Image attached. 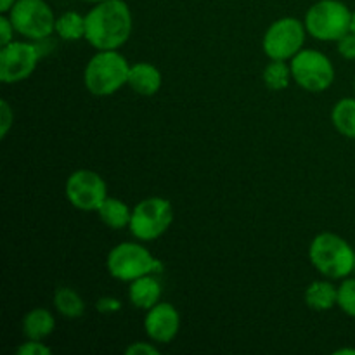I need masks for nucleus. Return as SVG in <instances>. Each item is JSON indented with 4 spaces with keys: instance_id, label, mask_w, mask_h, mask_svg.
Returning <instances> with one entry per match:
<instances>
[{
    "instance_id": "1",
    "label": "nucleus",
    "mask_w": 355,
    "mask_h": 355,
    "mask_svg": "<svg viewBox=\"0 0 355 355\" xmlns=\"http://www.w3.org/2000/svg\"><path fill=\"white\" fill-rule=\"evenodd\" d=\"M134 19L123 0H104L85 14V40L96 51H118L132 35Z\"/></svg>"
},
{
    "instance_id": "2",
    "label": "nucleus",
    "mask_w": 355,
    "mask_h": 355,
    "mask_svg": "<svg viewBox=\"0 0 355 355\" xmlns=\"http://www.w3.org/2000/svg\"><path fill=\"white\" fill-rule=\"evenodd\" d=\"M128 71L130 64L123 54L118 51H97L87 62L83 83L92 96H113L127 85Z\"/></svg>"
},
{
    "instance_id": "3",
    "label": "nucleus",
    "mask_w": 355,
    "mask_h": 355,
    "mask_svg": "<svg viewBox=\"0 0 355 355\" xmlns=\"http://www.w3.org/2000/svg\"><path fill=\"white\" fill-rule=\"evenodd\" d=\"M309 259L328 279H345L354 274L355 252L349 241L333 232H321L309 246Z\"/></svg>"
},
{
    "instance_id": "4",
    "label": "nucleus",
    "mask_w": 355,
    "mask_h": 355,
    "mask_svg": "<svg viewBox=\"0 0 355 355\" xmlns=\"http://www.w3.org/2000/svg\"><path fill=\"white\" fill-rule=\"evenodd\" d=\"M305 28L319 42H338L350 31L352 10L340 0H319L305 14Z\"/></svg>"
},
{
    "instance_id": "5",
    "label": "nucleus",
    "mask_w": 355,
    "mask_h": 355,
    "mask_svg": "<svg viewBox=\"0 0 355 355\" xmlns=\"http://www.w3.org/2000/svg\"><path fill=\"white\" fill-rule=\"evenodd\" d=\"M107 272L111 277L125 283H132L146 274H155L162 270V262L153 257L146 246L139 243H120L114 246L106 259Z\"/></svg>"
},
{
    "instance_id": "6",
    "label": "nucleus",
    "mask_w": 355,
    "mask_h": 355,
    "mask_svg": "<svg viewBox=\"0 0 355 355\" xmlns=\"http://www.w3.org/2000/svg\"><path fill=\"white\" fill-rule=\"evenodd\" d=\"M173 222L172 203L165 198L151 196L142 200L132 208L130 229L132 236L139 241H155L165 234Z\"/></svg>"
},
{
    "instance_id": "7",
    "label": "nucleus",
    "mask_w": 355,
    "mask_h": 355,
    "mask_svg": "<svg viewBox=\"0 0 355 355\" xmlns=\"http://www.w3.org/2000/svg\"><path fill=\"white\" fill-rule=\"evenodd\" d=\"M16 33L28 40H45L55 31L54 10L45 0H17L7 12Z\"/></svg>"
},
{
    "instance_id": "8",
    "label": "nucleus",
    "mask_w": 355,
    "mask_h": 355,
    "mask_svg": "<svg viewBox=\"0 0 355 355\" xmlns=\"http://www.w3.org/2000/svg\"><path fill=\"white\" fill-rule=\"evenodd\" d=\"M290 66L297 85L307 92H324L335 82V66L328 55L315 49H302Z\"/></svg>"
},
{
    "instance_id": "9",
    "label": "nucleus",
    "mask_w": 355,
    "mask_h": 355,
    "mask_svg": "<svg viewBox=\"0 0 355 355\" xmlns=\"http://www.w3.org/2000/svg\"><path fill=\"white\" fill-rule=\"evenodd\" d=\"M307 28L297 17H281L267 28L262 47L269 59L291 61L304 49Z\"/></svg>"
},
{
    "instance_id": "10",
    "label": "nucleus",
    "mask_w": 355,
    "mask_h": 355,
    "mask_svg": "<svg viewBox=\"0 0 355 355\" xmlns=\"http://www.w3.org/2000/svg\"><path fill=\"white\" fill-rule=\"evenodd\" d=\"M66 200L82 211H97L107 198L106 180L94 170H76L68 177L64 186Z\"/></svg>"
},
{
    "instance_id": "11",
    "label": "nucleus",
    "mask_w": 355,
    "mask_h": 355,
    "mask_svg": "<svg viewBox=\"0 0 355 355\" xmlns=\"http://www.w3.org/2000/svg\"><path fill=\"white\" fill-rule=\"evenodd\" d=\"M40 51L31 42L12 40L0 49V82L12 85L33 75Z\"/></svg>"
},
{
    "instance_id": "12",
    "label": "nucleus",
    "mask_w": 355,
    "mask_h": 355,
    "mask_svg": "<svg viewBox=\"0 0 355 355\" xmlns=\"http://www.w3.org/2000/svg\"><path fill=\"white\" fill-rule=\"evenodd\" d=\"M146 335L151 342L165 345L170 343L180 329V314L168 302H158L155 307L146 311L144 318Z\"/></svg>"
},
{
    "instance_id": "13",
    "label": "nucleus",
    "mask_w": 355,
    "mask_h": 355,
    "mask_svg": "<svg viewBox=\"0 0 355 355\" xmlns=\"http://www.w3.org/2000/svg\"><path fill=\"white\" fill-rule=\"evenodd\" d=\"M162 83V71H159L155 64H151V62H135V64H130L127 85L130 87L135 94L144 97H151L159 92Z\"/></svg>"
},
{
    "instance_id": "14",
    "label": "nucleus",
    "mask_w": 355,
    "mask_h": 355,
    "mask_svg": "<svg viewBox=\"0 0 355 355\" xmlns=\"http://www.w3.org/2000/svg\"><path fill=\"white\" fill-rule=\"evenodd\" d=\"M162 298V284L153 274L137 277L128 286V300L135 309L149 311Z\"/></svg>"
},
{
    "instance_id": "15",
    "label": "nucleus",
    "mask_w": 355,
    "mask_h": 355,
    "mask_svg": "<svg viewBox=\"0 0 355 355\" xmlns=\"http://www.w3.org/2000/svg\"><path fill=\"white\" fill-rule=\"evenodd\" d=\"M304 300L312 311L326 312L338 305V288L329 281H314L305 290Z\"/></svg>"
},
{
    "instance_id": "16",
    "label": "nucleus",
    "mask_w": 355,
    "mask_h": 355,
    "mask_svg": "<svg viewBox=\"0 0 355 355\" xmlns=\"http://www.w3.org/2000/svg\"><path fill=\"white\" fill-rule=\"evenodd\" d=\"M55 328V319L47 309H33L23 318V335L26 340H45Z\"/></svg>"
},
{
    "instance_id": "17",
    "label": "nucleus",
    "mask_w": 355,
    "mask_h": 355,
    "mask_svg": "<svg viewBox=\"0 0 355 355\" xmlns=\"http://www.w3.org/2000/svg\"><path fill=\"white\" fill-rule=\"evenodd\" d=\"M97 215H99L104 225L118 231V229H125L130 225L132 210L125 205V201L107 196L99 207V210H97Z\"/></svg>"
},
{
    "instance_id": "18",
    "label": "nucleus",
    "mask_w": 355,
    "mask_h": 355,
    "mask_svg": "<svg viewBox=\"0 0 355 355\" xmlns=\"http://www.w3.org/2000/svg\"><path fill=\"white\" fill-rule=\"evenodd\" d=\"M54 307L62 318L78 319L85 312V302L80 297L78 291L69 286H61L54 293Z\"/></svg>"
},
{
    "instance_id": "19",
    "label": "nucleus",
    "mask_w": 355,
    "mask_h": 355,
    "mask_svg": "<svg viewBox=\"0 0 355 355\" xmlns=\"http://www.w3.org/2000/svg\"><path fill=\"white\" fill-rule=\"evenodd\" d=\"M333 127L347 139H355V97L340 99L331 111Z\"/></svg>"
},
{
    "instance_id": "20",
    "label": "nucleus",
    "mask_w": 355,
    "mask_h": 355,
    "mask_svg": "<svg viewBox=\"0 0 355 355\" xmlns=\"http://www.w3.org/2000/svg\"><path fill=\"white\" fill-rule=\"evenodd\" d=\"M291 78V66L288 64V61H281V59H270L269 64L263 68L262 80L266 83V87L274 92H279L290 87Z\"/></svg>"
},
{
    "instance_id": "21",
    "label": "nucleus",
    "mask_w": 355,
    "mask_h": 355,
    "mask_svg": "<svg viewBox=\"0 0 355 355\" xmlns=\"http://www.w3.org/2000/svg\"><path fill=\"white\" fill-rule=\"evenodd\" d=\"M55 33H58L62 40H82V38H85V16L75 12V10L62 12L61 16L55 19Z\"/></svg>"
},
{
    "instance_id": "22",
    "label": "nucleus",
    "mask_w": 355,
    "mask_h": 355,
    "mask_svg": "<svg viewBox=\"0 0 355 355\" xmlns=\"http://www.w3.org/2000/svg\"><path fill=\"white\" fill-rule=\"evenodd\" d=\"M338 307L355 319V277L345 279L338 286Z\"/></svg>"
},
{
    "instance_id": "23",
    "label": "nucleus",
    "mask_w": 355,
    "mask_h": 355,
    "mask_svg": "<svg viewBox=\"0 0 355 355\" xmlns=\"http://www.w3.org/2000/svg\"><path fill=\"white\" fill-rule=\"evenodd\" d=\"M17 355H51L52 350L42 340H26L17 347Z\"/></svg>"
},
{
    "instance_id": "24",
    "label": "nucleus",
    "mask_w": 355,
    "mask_h": 355,
    "mask_svg": "<svg viewBox=\"0 0 355 355\" xmlns=\"http://www.w3.org/2000/svg\"><path fill=\"white\" fill-rule=\"evenodd\" d=\"M14 125V111L6 99L0 101V137L6 139Z\"/></svg>"
},
{
    "instance_id": "25",
    "label": "nucleus",
    "mask_w": 355,
    "mask_h": 355,
    "mask_svg": "<svg viewBox=\"0 0 355 355\" xmlns=\"http://www.w3.org/2000/svg\"><path fill=\"white\" fill-rule=\"evenodd\" d=\"M336 51L347 61H354L355 59V35L352 31H349L347 35H343L338 42H336Z\"/></svg>"
},
{
    "instance_id": "26",
    "label": "nucleus",
    "mask_w": 355,
    "mask_h": 355,
    "mask_svg": "<svg viewBox=\"0 0 355 355\" xmlns=\"http://www.w3.org/2000/svg\"><path fill=\"white\" fill-rule=\"evenodd\" d=\"M97 312L104 315L116 314V312L121 311V302L114 297H101L96 304Z\"/></svg>"
},
{
    "instance_id": "27",
    "label": "nucleus",
    "mask_w": 355,
    "mask_h": 355,
    "mask_svg": "<svg viewBox=\"0 0 355 355\" xmlns=\"http://www.w3.org/2000/svg\"><path fill=\"white\" fill-rule=\"evenodd\" d=\"M127 355H158L159 350L155 345V342H134L125 349Z\"/></svg>"
},
{
    "instance_id": "28",
    "label": "nucleus",
    "mask_w": 355,
    "mask_h": 355,
    "mask_svg": "<svg viewBox=\"0 0 355 355\" xmlns=\"http://www.w3.org/2000/svg\"><path fill=\"white\" fill-rule=\"evenodd\" d=\"M14 24L7 14L0 16V45H7L14 40Z\"/></svg>"
},
{
    "instance_id": "29",
    "label": "nucleus",
    "mask_w": 355,
    "mask_h": 355,
    "mask_svg": "<svg viewBox=\"0 0 355 355\" xmlns=\"http://www.w3.org/2000/svg\"><path fill=\"white\" fill-rule=\"evenodd\" d=\"M16 2L17 0H0V12L7 14L10 10V7H12Z\"/></svg>"
},
{
    "instance_id": "30",
    "label": "nucleus",
    "mask_w": 355,
    "mask_h": 355,
    "mask_svg": "<svg viewBox=\"0 0 355 355\" xmlns=\"http://www.w3.org/2000/svg\"><path fill=\"white\" fill-rule=\"evenodd\" d=\"M335 354L336 355H342V354H354L355 355V350L354 349H342V350H336Z\"/></svg>"
},
{
    "instance_id": "31",
    "label": "nucleus",
    "mask_w": 355,
    "mask_h": 355,
    "mask_svg": "<svg viewBox=\"0 0 355 355\" xmlns=\"http://www.w3.org/2000/svg\"><path fill=\"white\" fill-rule=\"evenodd\" d=\"M350 31L355 35V10L352 12V23H350Z\"/></svg>"
},
{
    "instance_id": "32",
    "label": "nucleus",
    "mask_w": 355,
    "mask_h": 355,
    "mask_svg": "<svg viewBox=\"0 0 355 355\" xmlns=\"http://www.w3.org/2000/svg\"><path fill=\"white\" fill-rule=\"evenodd\" d=\"M83 2H90V3H99V2H104V0H83Z\"/></svg>"
},
{
    "instance_id": "33",
    "label": "nucleus",
    "mask_w": 355,
    "mask_h": 355,
    "mask_svg": "<svg viewBox=\"0 0 355 355\" xmlns=\"http://www.w3.org/2000/svg\"><path fill=\"white\" fill-rule=\"evenodd\" d=\"M354 274H355V262H354Z\"/></svg>"
},
{
    "instance_id": "34",
    "label": "nucleus",
    "mask_w": 355,
    "mask_h": 355,
    "mask_svg": "<svg viewBox=\"0 0 355 355\" xmlns=\"http://www.w3.org/2000/svg\"><path fill=\"white\" fill-rule=\"evenodd\" d=\"M354 92H355V82H354Z\"/></svg>"
}]
</instances>
